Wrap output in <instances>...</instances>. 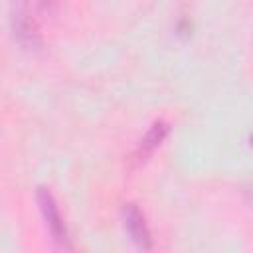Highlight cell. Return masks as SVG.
Here are the masks:
<instances>
[{
	"mask_svg": "<svg viewBox=\"0 0 253 253\" xmlns=\"http://www.w3.org/2000/svg\"><path fill=\"white\" fill-rule=\"evenodd\" d=\"M38 202H40V208H42V213L45 217V223L53 235V239L63 245V247H69V237H67V229H65V223H63V217L59 213V208L53 200V196L45 190V188H40L38 190Z\"/></svg>",
	"mask_w": 253,
	"mask_h": 253,
	"instance_id": "obj_2",
	"label": "cell"
},
{
	"mask_svg": "<svg viewBox=\"0 0 253 253\" xmlns=\"http://www.w3.org/2000/svg\"><path fill=\"white\" fill-rule=\"evenodd\" d=\"M12 30L18 42L26 47H38L40 45V32L32 18L28 0H14L12 2Z\"/></svg>",
	"mask_w": 253,
	"mask_h": 253,
	"instance_id": "obj_1",
	"label": "cell"
},
{
	"mask_svg": "<svg viewBox=\"0 0 253 253\" xmlns=\"http://www.w3.org/2000/svg\"><path fill=\"white\" fill-rule=\"evenodd\" d=\"M38 2H40V6H42V8L51 10V8L55 6V2H57V0H38Z\"/></svg>",
	"mask_w": 253,
	"mask_h": 253,
	"instance_id": "obj_5",
	"label": "cell"
},
{
	"mask_svg": "<svg viewBox=\"0 0 253 253\" xmlns=\"http://www.w3.org/2000/svg\"><path fill=\"white\" fill-rule=\"evenodd\" d=\"M125 225L132 237V241L142 247V249H150L152 247V239H150V231L146 227L144 215L140 213V210L134 204H128L125 208Z\"/></svg>",
	"mask_w": 253,
	"mask_h": 253,
	"instance_id": "obj_3",
	"label": "cell"
},
{
	"mask_svg": "<svg viewBox=\"0 0 253 253\" xmlns=\"http://www.w3.org/2000/svg\"><path fill=\"white\" fill-rule=\"evenodd\" d=\"M166 132H168V125H166V123H154V125L150 126V130L146 132V136L142 138L140 150H142L144 154H148L152 148H156V146L164 140Z\"/></svg>",
	"mask_w": 253,
	"mask_h": 253,
	"instance_id": "obj_4",
	"label": "cell"
}]
</instances>
